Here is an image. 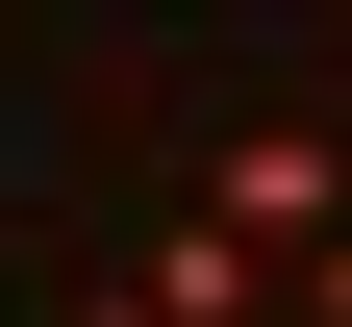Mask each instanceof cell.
Masks as SVG:
<instances>
[{
	"mask_svg": "<svg viewBox=\"0 0 352 327\" xmlns=\"http://www.w3.org/2000/svg\"><path fill=\"white\" fill-rule=\"evenodd\" d=\"M76 327H151V302H76Z\"/></svg>",
	"mask_w": 352,
	"mask_h": 327,
	"instance_id": "4",
	"label": "cell"
},
{
	"mask_svg": "<svg viewBox=\"0 0 352 327\" xmlns=\"http://www.w3.org/2000/svg\"><path fill=\"white\" fill-rule=\"evenodd\" d=\"M302 327H352V252H327V277H302Z\"/></svg>",
	"mask_w": 352,
	"mask_h": 327,
	"instance_id": "3",
	"label": "cell"
},
{
	"mask_svg": "<svg viewBox=\"0 0 352 327\" xmlns=\"http://www.w3.org/2000/svg\"><path fill=\"white\" fill-rule=\"evenodd\" d=\"M176 202L227 226V252L327 277V252H352V126H201V176H176Z\"/></svg>",
	"mask_w": 352,
	"mask_h": 327,
	"instance_id": "1",
	"label": "cell"
},
{
	"mask_svg": "<svg viewBox=\"0 0 352 327\" xmlns=\"http://www.w3.org/2000/svg\"><path fill=\"white\" fill-rule=\"evenodd\" d=\"M151 327H277V252H227L201 202H151V277H126Z\"/></svg>",
	"mask_w": 352,
	"mask_h": 327,
	"instance_id": "2",
	"label": "cell"
}]
</instances>
